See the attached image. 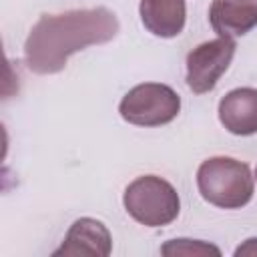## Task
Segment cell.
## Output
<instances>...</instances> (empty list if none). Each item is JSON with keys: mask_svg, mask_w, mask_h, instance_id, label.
<instances>
[{"mask_svg": "<svg viewBox=\"0 0 257 257\" xmlns=\"http://www.w3.org/2000/svg\"><path fill=\"white\" fill-rule=\"evenodd\" d=\"M116 34L118 20L102 6L44 14L24 42V62L36 74H54L66 66L70 54L92 44H104Z\"/></svg>", "mask_w": 257, "mask_h": 257, "instance_id": "cell-1", "label": "cell"}, {"mask_svg": "<svg viewBox=\"0 0 257 257\" xmlns=\"http://www.w3.org/2000/svg\"><path fill=\"white\" fill-rule=\"evenodd\" d=\"M201 197L219 209H241L253 197V177L247 163L231 157H211L197 169Z\"/></svg>", "mask_w": 257, "mask_h": 257, "instance_id": "cell-2", "label": "cell"}, {"mask_svg": "<svg viewBox=\"0 0 257 257\" xmlns=\"http://www.w3.org/2000/svg\"><path fill=\"white\" fill-rule=\"evenodd\" d=\"M126 213L145 227H165L173 223L181 211L177 189L157 175L137 177L122 195Z\"/></svg>", "mask_w": 257, "mask_h": 257, "instance_id": "cell-3", "label": "cell"}, {"mask_svg": "<svg viewBox=\"0 0 257 257\" xmlns=\"http://www.w3.org/2000/svg\"><path fill=\"white\" fill-rule=\"evenodd\" d=\"M181 110L179 94L161 82H143L133 86L120 100V116L137 126H161L171 122Z\"/></svg>", "mask_w": 257, "mask_h": 257, "instance_id": "cell-4", "label": "cell"}, {"mask_svg": "<svg viewBox=\"0 0 257 257\" xmlns=\"http://www.w3.org/2000/svg\"><path fill=\"white\" fill-rule=\"evenodd\" d=\"M235 48V40L223 36L195 46L187 54V86L195 94L213 90L219 78L227 72Z\"/></svg>", "mask_w": 257, "mask_h": 257, "instance_id": "cell-5", "label": "cell"}, {"mask_svg": "<svg viewBox=\"0 0 257 257\" xmlns=\"http://www.w3.org/2000/svg\"><path fill=\"white\" fill-rule=\"evenodd\" d=\"M110 251H112V237H110V231L104 227V223L92 217H80L70 225L62 245L52 255L54 257H60V255L106 257L110 255Z\"/></svg>", "mask_w": 257, "mask_h": 257, "instance_id": "cell-6", "label": "cell"}, {"mask_svg": "<svg viewBox=\"0 0 257 257\" xmlns=\"http://www.w3.org/2000/svg\"><path fill=\"white\" fill-rule=\"evenodd\" d=\"M219 120L231 133L249 137L257 133V88L243 86L229 90L219 100Z\"/></svg>", "mask_w": 257, "mask_h": 257, "instance_id": "cell-7", "label": "cell"}, {"mask_svg": "<svg viewBox=\"0 0 257 257\" xmlns=\"http://www.w3.org/2000/svg\"><path fill=\"white\" fill-rule=\"evenodd\" d=\"M209 22L223 38L245 36L257 26V0H213Z\"/></svg>", "mask_w": 257, "mask_h": 257, "instance_id": "cell-8", "label": "cell"}, {"mask_svg": "<svg viewBox=\"0 0 257 257\" xmlns=\"http://www.w3.org/2000/svg\"><path fill=\"white\" fill-rule=\"evenodd\" d=\"M139 14L145 28L161 38L179 36L185 28V0H141Z\"/></svg>", "mask_w": 257, "mask_h": 257, "instance_id": "cell-9", "label": "cell"}, {"mask_svg": "<svg viewBox=\"0 0 257 257\" xmlns=\"http://www.w3.org/2000/svg\"><path fill=\"white\" fill-rule=\"evenodd\" d=\"M163 255H221V249L197 239H173L161 247Z\"/></svg>", "mask_w": 257, "mask_h": 257, "instance_id": "cell-10", "label": "cell"}, {"mask_svg": "<svg viewBox=\"0 0 257 257\" xmlns=\"http://www.w3.org/2000/svg\"><path fill=\"white\" fill-rule=\"evenodd\" d=\"M241 255H257V237H253V239H247L243 245H239L237 249H235V257H241Z\"/></svg>", "mask_w": 257, "mask_h": 257, "instance_id": "cell-11", "label": "cell"}, {"mask_svg": "<svg viewBox=\"0 0 257 257\" xmlns=\"http://www.w3.org/2000/svg\"><path fill=\"white\" fill-rule=\"evenodd\" d=\"M255 177H257V169H255Z\"/></svg>", "mask_w": 257, "mask_h": 257, "instance_id": "cell-12", "label": "cell"}]
</instances>
